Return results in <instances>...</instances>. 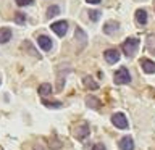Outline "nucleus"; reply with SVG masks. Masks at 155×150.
Here are the masks:
<instances>
[{
  "mask_svg": "<svg viewBox=\"0 0 155 150\" xmlns=\"http://www.w3.org/2000/svg\"><path fill=\"white\" fill-rule=\"evenodd\" d=\"M92 150H105V147H104L102 144H95V145H94V148H92Z\"/></svg>",
  "mask_w": 155,
  "mask_h": 150,
  "instance_id": "4be33fe9",
  "label": "nucleus"
},
{
  "mask_svg": "<svg viewBox=\"0 0 155 150\" xmlns=\"http://www.w3.org/2000/svg\"><path fill=\"white\" fill-rule=\"evenodd\" d=\"M12 39V29L10 28H2L0 29V44H7Z\"/></svg>",
  "mask_w": 155,
  "mask_h": 150,
  "instance_id": "9d476101",
  "label": "nucleus"
},
{
  "mask_svg": "<svg viewBox=\"0 0 155 150\" xmlns=\"http://www.w3.org/2000/svg\"><path fill=\"white\" fill-rule=\"evenodd\" d=\"M15 23H18V24H24V23H26V16H24V13L18 11L16 15H15Z\"/></svg>",
  "mask_w": 155,
  "mask_h": 150,
  "instance_id": "6ab92c4d",
  "label": "nucleus"
},
{
  "mask_svg": "<svg viewBox=\"0 0 155 150\" xmlns=\"http://www.w3.org/2000/svg\"><path fill=\"white\" fill-rule=\"evenodd\" d=\"M136 21L144 26V24L147 23V11H145V10H137V11H136Z\"/></svg>",
  "mask_w": 155,
  "mask_h": 150,
  "instance_id": "ddd939ff",
  "label": "nucleus"
},
{
  "mask_svg": "<svg viewBox=\"0 0 155 150\" xmlns=\"http://www.w3.org/2000/svg\"><path fill=\"white\" fill-rule=\"evenodd\" d=\"M89 18H91V21H99V19H100V11H99V10H91V11H89Z\"/></svg>",
  "mask_w": 155,
  "mask_h": 150,
  "instance_id": "aec40b11",
  "label": "nucleus"
},
{
  "mask_svg": "<svg viewBox=\"0 0 155 150\" xmlns=\"http://www.w3.org/2000/svg\"><path fill=\"white\" fill-rule=\"evenodd\" d=\"M139 44H140V41H139L137 37H129V39H126V41L123 42V52H124L128 57H133L134 53L137 52Z\"/></svg>",
  "mask_w": 155,
  "mask_h": 150,
  "instance_id": "f257e3e1",
  "label": "nucleus"
},
{
  "mask_svg": "<svg viewBox=\"0 0 155 150\" xmlns=\"http://www.w3.org/2000/svg\"><path fill=\"white\" fill-rule=\"evenodd\" d=\"M42 103L47 106V108H61V102H48V100H42Z\"/></svg>",
  "mask_w": 155,
  "mask_h": 150,
  "instance_id": "a211bd4d",
  "label": "nucleus"
},
{
  "mask_svg": "<svg viewBox=\"0 0 155 150\" xmlns=\"http://www.w3.org/2000/svg\"><path fill=\"white\" fill-rule=\"evenodd\" d=\"M37 44H39V47L42 48V50H52V39H48L47 36H39L37 37Z\"/></svg>",
  "mask_w": 155,
  "mask_h": 150,
  "instance_id": "1a4fd4ad",
  "label": "nucleus"
},
{
  "mask_svg": "<svg viewBox=\"0 0 155 150\" xmlns=\"http://www.w3.org/2000/svg\"><path fill=\"white\" fill-rule=\"evenodd\" d=\"M139 65L142 66V71L147 73V74H153L155 73V61L149 60V58H142V60L139 61Z\"/></svg>",
  "mask_w": 155,
  "mask_h": 150,
  "instance_id": "0eeeda50",
  "label": "nucleus"
},
{
  "mask_svg": "<svg viewBox=\"0 0 155 150\" xmlns=\"http://www.w3.org/2000/svg\"><path fill=\"white\" fill-rule=\"evenodd\" d=\"M131 82V74L128 71V68H120L115 73V84H129Z\"/></svg>",
  "mask_w": 155,
  "mask_h": 150,
  "instance_id": "f03ea898",
  "label": "nucleus"
},
{
  "mask_svg": "<svg viewBox=\"0 0 155 150\" xmlns=\"http://www.w3.org/2000/svg\"><path fill=\"white\" fill-rule=\"evenodd\" d=\"M39 94H41L42 97L52 94V86L48 84V82H44V84H41V86H39Z\"/></svg>",
  "mask_w": 155,
  "mask_h": 150,
  "instance_id": "2eb2a0df",
  "label": "nucleus"
},
{
  "mask_svg": "<svg viewBox=\"0 0 155 150\" xmlns=\"http://www.w3.org/2000/svg\"><path fill=\"white\" fill-rule=\"evenodd\" d=\"M89 132H91V129H89V124H87L86 121H82L81 124H78L76 129H74V135H76L79 140L86 139L87 135H89Z\"/></svg>",
  "mask_w": 155,
  "mask_h": 150,
  "instance_id": "20e7f679",
  "label": "nucleus"
},
{
  "mask_svg": "<svg viewBox=\"0 0 155 150\" xmlns=\"http://www.w3.org/2000/svg\"><path fill=\"white\" fill-rule=\"evenodd\" d=\"M32 0H16V5L18 7H26V5H31Z\"/></svg>",
  "mask_w": 155,
  "mask_h": 150,
  "instance_id": "412c9836",
  "label": "nucleus"
},
{
  "mask_svg": "<svg viewBox=\"0 0 155 150\" xmlns=\"http://www.w3.org/2000/svg\"><path fill=\"white\" fill-rule=\"evenodd\" d=\"M120 150H134V140L129 137V135H124L121 137V140L118 142Z\"/></svg>",
  "mask_w": 155,
  "mask_h": 150,
  "instance_id": "6e6552de",
  "label": "nucleus"
},
{
  "mask_svg": "<svg viewBox=\"0 0 155 150\" xmlns=\"http://www.w3.org/2000/svg\"><path fill=\"white\" fill-rule=\"evenodd\" d=\"M118 28H120V24H118V23H115V21H108V23H107L105 26H104V32L110 36V34H113V32L118 31Z\"/></svg>",
  "mask_w": 155,
  "mask_h": 150,
  "instance_id": "9b49d317",
  "label": "nucleus"
},
{
  "mask_svg": "<svg viewBox=\"0 0 155 150\" xmlns=\"http://www.w3.org/2000/svg\"><path fill=\"white\" fill-rule=\"evenodd\" d=\"M111 123H113L118 129H128V119H126V116L123 113H115V115H111Z\"/></svg>",
  "mask_w": 155,
  "mask_h": 150,
  "instance_id": "7ed1b4c3",
  "label": "nucleus"
},
{
  "mask_svg": "<svg viewBox=\"0 0 155 150\" xmlns=\"http://www.w3.org/2000/svg\"><path fill=\"white\" fill-rule=\"evenodd\" d=\"M86 105L89 106V108H94V110H99L100 108V100L99 99H95V97H86Z\"/></svg>",
  "mask_w": 155,
  "mask_h": 150,
  "instance_id": "f8f14e48",
  "label": "nucleus"
},
{
  "mask_svg": "<svg viewBox=\"0 0 155 150\" xmlns=\"http://www.w3.org/2000/svg\"><path fill=\"white\" fill-rule=\"evenodd\" d=\"M87 3H94V5H97V3H100V0H86Z\"/></svg>",
  "mask_w": 155,
  "mask_h": 150,
  "instance_id": "5701e85b",
  "label": "nucleus"
},
{
  "mask_svg": "<svg viewBox=\"0 0 155 150\" xmlns=\"http://www.w3.org/2000/svg\"><path fill=\"white\" fill-rule=\"evenodd\" d=\"M82 82H84V86L87 87V89H92V90H95L97 87H99V84H97V82L92 79L91 76H86L84 79H82Z\"/></svg>",
  "mask_w": 155,
  "mask_h": 150,
  "instance_id": "dca6fc26",
  "label": "nucleus"
},
{
  "mask_svg": "<svg viewBox=\"0 0 155 150\" xmlns=\"http://www.w3.org/2000/svg\"><path fill=\"white\" fill-rule=\"evenodd\" d=\"M57 15H60V8H58L57 5H52V7H50V8L47 10V18L57 16Z\"/></svg>",
  "mask_w": 155,
  "mask_h": 150,
  "instance_id": "f3484780",
  "label": "nucleus"
},
{
  "mask_svg": "<svg viewBox=\"0 0 155 150\" xmlns=\"http://www.w3.org/2000/svg\"><path fill=\"white\" fill-rule=\"evenodd\" d=\"M50 28H52V31L55 32L57 36L61 37V36H65L66 31H68V23L65 21V19H61V21H55Z\"/></svg>",
  "mask_w": 155,
  "mask_h": 150,
  "instance_id": "39448f33",
  "label": "nucleus"
},
{
  "mask_svg": "<svg viewBox=\"0 0 155 150\" xmlns=\"http://www.w3.org/2000/svg\"><path fill=\"white\" fill-rule=\"evenodd\" d=\"M104 57H105V60L107 63H110V65H113V63H116L120 60V52L118 50H115V48H108V50H105L104 53Z\"/></svg>",
  "mask_w": 155,
  "mask_h": 150,
  "instance_id": "423d86ee",
  "label": "nucleus"
},
{
  "mask_svg": "<svg viewBox=\"0 0 155 150\" xmlns=\"http://www.w3.org/2000/svg\"><path fill=\"white\" fill-rule=\"evenodd\" d=\"M76 39L81 42V47H84V45H86V42H87V36H86V32L82 31L81 28H76Z\"/></svg>",
  "mask_w": 155,
  "mask_h": 150,
  "instance_id": "4468645a",
  "label": "nucleus"
}]
</instances>
